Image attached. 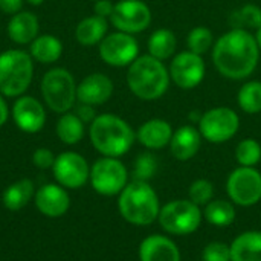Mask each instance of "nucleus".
<instances>
[{"instance_id":"7","label":"nucleus","mask_w":261,"mask_h":261,"mask_svg":"<svg viewBox=\"0 0 261 261\" xmlns=\"http://www.w3.org/2000/svg\"><path fill=\"white\" fill-rule=\"evenodd\" d=\"M203 220V211L190 199H177L161 206L158 222L171 236H190L196 232Z\"/></svg>"},{"instance_id":"35","label":"nucleus","mask_w":261,"mask_h":261,"mask_svg":"<svg viewBox=\"0 0 261 261\" xmlns=\"http://www.w3.org/2000/svg\"><path fill=\"white\" fill-rule=\"evenodd\" d=\"M202 261H232L231 248L223 242H211L203 248Z\"/></svg>"},{"instance_id":"11","label":"nucleus","mask_w":261,"mask_h":261,"mask_svg":"<svg viewBox=\"0 0 261 261\" xmlns=\"http://www.w3.org/2000/svg\"><path fill=\"white\" fill-rule=\"evenodd\" d=\"M153 14L144 0H119L115 3L113 12L109 18L110 24L125 34H141L151 24Z\"/></svg>"},{"instance_id":"3","label":"nucleus","mask_w":261,"mask_h":261,"mask_svg":"<svg viewBox=\"0 0 261 261\" xmlns=\"http://www.w3.org/2000/svg\"><path fill=\"white\" fill-rule=\"evenodd\" d=\"M130 92L141 101H156L170 87V72L164 61L150 54L139 55L128 67L125 75Z\"/></svg>"},{"instance_id":"40","label":"nucleus","mask_w":261,"mask_h":261,"mask_svg":"<svg viewBox=\"0 0 261 261\" xmlns=\"http://www.w3.org/2000/svg\"><path fill=\"white\" fill-rule=\"evenodd\" d=\"M11 116V109L8 106V98L0 93V127H3Z\"/></svg>"},{"instance_id":"32","label":"nucleus","mask_w":261,"mask_h":261,"mask_svg":"<svg viewBox=\"0 0 261 261\" xmlns=\"http://www.w3.org/2000/svg\"><path fill=\"white\" fill-rule=\"evenodd\" d=\"M236 161L240 167H255L261 161V144L257 139H242L236 147Z\"/></svg>"},{"instance_id":"6","label":"nucleus","mask_w":261,"mask_h":261,"mask_svg":"<svg viewBox=\"0 0 261 261\" xmlns=\"http://www.w3.org/2000/svg\"><path fill=\"white\" fill-rule=\"evenodd\" d=\"M76 86L78 84L73 75L66 67L49 69L40 83V92L44 106L58 115L70 112L78 102Z\"/></svg>"},{"instance_id":"2","label":"nucleus","mask_w":261,"mask_h":261,"mask_svg":"<svg viewBox=\"0 0 261 261\" xmlns=\"http://www.w3.org/2000/svg\"><path fill=\"white\" fill-rule=\"evenodd\" d=\"M89 138L101 156L121 158L132 150L136 132L124 118L113 113H101L89 125Z\"/></svg>"},{"instance_id":"14","label":"nucleus","mask_w":261,"mask_h":261,"mask_svg":"<svg viewBox=\"0 0 261 261\" xmlns=\"http://www.w3.org/2000/svg\"><path fill=\"white\" fill-rule=\"evenodd\" d=\"M52 174L58 185L66 190H78L89 182L90 165L76 151H63L55 158Z\"/></svg>"},{"instance_id":"4","label":"nucleus","mask_w":261,"mask_h":261,"mask_svg":"<svg viewBox=\"0 0 261 261\" xmlns=\"http://www.w3.org/2000/svg\"><path fill=\"white\" fill-rule=\"evenodd\" d=\"M118 210L127 223L135 226H148L158 220L161 202L150 182L132 180L119 193Z\"/></svg>"},{"instance_id":"26","label":"nucleus","mask_w":261,"mask_h":261,"mask_svg":"<svg viewBox=\"0 0 261 261\" xmlns=\"http://www.w3.org/2000/svg\"><path fill=\"white\" fill-rule=\"evenodd\" d=\"M176 47H177L176 34L167 28L156 29L154 32H151V35L147 40L148 54L161 61L173 58L176 55Z\"/></svg>"},{"instance_id":"5","label":"nucleus","mask_w":261,"mask_h":261,"mask_svg":"<svg viewBox=\"0 0 261 261\" xmlns=\"http://www.w3.org/2000/svg\"><path fill=\"white\" fill-rule=\"evenodd\" d=\"M35 61L23 49H8L0 54V93L18 98L26 93L34 80Z\"/></svg>"},{"instance_id":"37","label":"nucleus","mask_w":261,"mask_h":261,"mask_svg":"<svg viewBox=\"0 0 261 261\" xmlns=\"http://www.w3.org/2000/svg\"><path fill=\"white\" fill-rule=\"evenodd\" d=\"M75 115L84 122V124H92L93 122V119L98 116L96 115V112H95V107L93 106H89V104H83V102H78V104H75Z\"/></svg>"},{"instance_id":"34","label":"nucleus","mask_w":261,"mask_h":261,"mask_svg":"<svg viewBox=\"0 0 261 261\" xmlns=\"http://www.w3.org/2000/svg\"><path fill=\"white\" fill-rule=\"evenodd\" d=\"M213 197H214V185L208 179L194 180L188 190V199L199 206L208 205L213 200Z\"/></svg>"},{"instance_id":"9","label":"nucleus","mask_w":261,"mask_h":261,"mask_svg":"<svg viewBox=\"0 0 261 261\" xmlns=\"http://www.w3.org/2000/svg\"><path fill=\"white\" fill-rule=\"evenodd\" d=\"M89 182L92 188L101 196H119V193L128 184V171L119 158L101 156L90 167Z\"/></svg>"},{"instance_id":"1","label":"nucleus","mask_w":261,"mask_h":261,"mask_svg":"<svg viewBox=\"0 0 261 261\" xmlns=\"http://www.w3.org/2000/svg\"><path fill=\"white\" fill-rule=\"evenodd\" d=\"M260 54L255 35L251 31L231 28L216 40L213 46V63L222 76L242 81L255 72Z\"/></svg>"},{"instance_id":"10","label":"nucleus","mask_w":261,"mask_h":261,"mask_svg":"<svg viewBox=\"0 0 261 261\" xmlns=\"http://www.w3.org/2000/svg\"><path fill=\"white\" fill-rule=\"evenodd\" d=\"M226 193L237 206H254L261 202V173L255 167H239L228 176Z\"/></svg>"},{"instance_id":"25","label":"nucleus","mask_w":261,"mask_h":261,"mask_svg":"<svg viewBox=\"0 0 261 261\" xmlns=\"http://www.w3.org/2000/svg\"><path fill=\"white\" fill-rule=\"evenodd\" d=\"M35 196V187L31 179H20L9 187L2 194V202L6 210L18 211L24 208Z\"/></svg>"},{"instance_id":"22","label":"nucleus","mask_w":261,"mask_h":261,"mask_svg":"<svg viewBox=\"0 0 261 261\" xmlns=\"http://www.w3.org/2000/svg\"><path fill=\"white\" fill-rule=\"evenodd\" d=\"M109 34V20L99 15H89L78 21L75 38L81 46H96Z\"/></svg>"},{"instance_id":"24","label":"nucleus","mask_w":261,"mask_h":261,"mask_svg":"<svg viewBox=\"0 0 261 261\" xmlns=\"http://www.w3.org/2000/svg\"><path fill=\"white\" fill-rule=\"evenodd\" d=\"M229 248L232 261H261V232H242L232 240Z\"/></svg>"},{"instance_id":"29","label":"nucleus","mask_w":261,"mask_h":261,"mask_svg":"<svg viewBox=\"0 0 261 261\" xmlns=\"http://www.w3.org/2000/svg\"><path fill=\"white\" fill-rule=\"evenodd\" d=\"M237 104L248 115L261 113V81H246L237 92Z\"/></svg>"},{"instance_id":"15","label":"nucleus","mask_w":261,"mask_h":261,"mask_svg":"<svg viewBox=\"0 0 261 261\" xmlns=\"http://www.w3.org/2000/svg\"><path fill=\"white\" fill-rule=\"evenodd\" d=\"M11 118L23 133H38L46 124V106L31 95H21L12 104Z\"/></svg>"},{"instance_id":"18","label":"nucleus","mask_w":261,"mask_h":261,"mask_svg":"<svg viewBox=\"0 0 261 261\" xmlns=\"http://www.w3.org/2000/svg\"><path fill=\"white\" fill-rule=\"evenodd\" d=\"M173 133L174 130L167 119L151 118L139 125L136 130V141L147 150L156 151L170 145Z\"/></svg>"},{"instance_id":"41","label":"nucleus","mask_w":261,"mask_h":261,"mask_svg":"<svg viewBox=\"0 0 261 261\" xmlns=\"http://www.w3.org/2000/svg\"><path fill=\"white\" fill-rule=\"evenodd\" d=\"M255 40H257V44H258V49H260L261 52V28H258L255 31Z\"/></svg>"},{"instance_id":"33","label":"nucleus","mask_w":261,"mask_h":261,"mask_svg":"<svg viewBox=\"0 0 261 261\" xmlns=\"http://www.w3.org/2000/svg\"><path fill=\"white\" fill-rule=\"evenodd\" d=\"M159 168V162L158 158L148 150L144 151L141 154L136 156L135 159V165H133V180H144V182H150Z\"/></svg>"},{"instance_id":"31","label":"nucleus","mask_w":261,"mask_h":261,"mask_svg":"<svg viewBox=\"0 0 261 261\" xmlns=\"http://www.w3.org/2000/svg\"><path fill=\"white\" fill-rule=\"evenodd\" d=\"M214 43H216L214 34L206 26H196L187 35L188 50H191L194 54H199V55H203V54L210 52L213 49Z\"/></svg>"},{"instance_id":"17","label":"nucleus","mask_w":261,"mask_h":261,"mask_svg":"<svg viewBox=\"0 0 261 261\" xmlns=\"http://www.w3.org/2000/svg\"><path fill=\"white\" fill-rule=\"evenodd\" d=\"M37 210L49 219L64 216L70 208V196L67 190L58 184H46L35 191Z\"/></svg>"},{"instance_id":"30","label":"nucleus","mask_w":261,"mask_h":261,"mask_svg":"<svg viewBox=\"0 0 261 261\" xmlns=\"http://www.w3.org/2000/svg\"><path fill=\"white\" fill-rule=\"evenodd\" d=\"M229 24L234 29H258L261 28V8L255 3H246L229 15Z\"/></svg>"},{"instance_id":"23","label":"nucleus","mask_w":261,"mask_h":261,"mask_svg":"<svg viewBox=\"0 0 261 261\" xmlns=\"http://www.w3.org/2000/svg\"><path fill=\"white\" fill-rule=\"evenodd\" d=\"M29 55L35 63L54 64L63 55V43L52 34H40L29 44Z\"/></svg>"},{"instance_id":"39","label":"nucleus","mask_w":261,"mask_h":261,"mask_svg":"<svg viewBox=\"0 0 261 261\" xmlns=\"http://www.w3.org/2000/svg\"><path fill=\"white\" fill-rule=\"evenodd\" d=\"M24 0H0V11L6 15H14L23 9Z\"/></svg>"},{"instance_id":"20","label":"nucleus","mask_w":261,"mask_h":261,"mask_svg":"<svg viewBox=\"0 0 261 261\" xmlns=\"http://www.w3.org/2000/svg\"><path fill=\"white\" fill-rule=\"evenodd\" d=\"M6 34L9 40L18 46L31 44L40 35V21L38 17L31 11H20L11 15L6 24Z\"/></svg>"},{"instance_id":"13","label":"nucleus","mask_w":261,"mask_h":261,"mask_svg":"<svg viewBox=\"0 0 261 261\" xmlns=\"http://www.w3.org/2000/svg\"><path fill=\"white\" fill-rule=\"evenodd\" d=\"M168 72L171 83H174L179 89L193 90L202 84L206 73V66L202 55L187 49L177 52L171 58Z\"/></svg>"},{"instance_id":"36","label":"nucleus","mask_w":261,"mask_h":261,"mask_svg":"<svg viewBox=\"0 0 261 261\" xmlns=\"http://www.w3.org/2000/svg\"><path fill=\"white\" fill-rule=\"evenodd\" d=\"M55 154L49 150V148H44V147H40L37 148L34 153H32V164L40 168V170H52L54 167V162H55Z\"/></svg>"},{"instance_id":"27","label":"nucleus","mask_w":261,"mask_h":261,"mask_svg":"<svg viewBox=\"0 0 261 261\" xmlns=\"http://www.w3.org/2000/svg\"><path fill=\"white\" fill-rule=\"evenodd\" d=\"M55 133L63 144L76 145L78 142L83 141L86 135V124L73 112H67L58 118L55 125Z\"/></svg>"},{"instance_id":"8","label":"nucleus","mask_w":261,"mask_h":261,"mask_svg":"<svg viewBox=\"0 0 261 261\" xmlns=\"http://www.w3.org/2000/svg\"><path fill=\"white\" fill-rule=\"evenodd\" d=\"M197 128L202 138L211 144L231 141L240 128V116L231 107L219 106L202 113Z\"/></svg>"},{"instance_id":"38","label":"nucleus","mask_w":261,"mask_h":261,"mask_svg":"<svg viewBox=\"0 0 261 261\" xmlns=\"http://www.w3.org/2000/svg\"><path fill=\"white\" fill-rule=\"evenodd\" d=\"M113 8H115V3L110 2V0H96L93 3V12H95V15H99V17L107 18V20L112 15Z\"/></svg>"},{"instance_id":"28","label":"nucleus","mask_w":261,"mask_h":261,"mask_svg":"<svg viewBox=\"0 0 261 261\" xmlns=\"http://www.w3.org/2000/svg\"><path fill=\"white\" fill-rule=\"evenodd\" d=\"M236 205L231 200L213 199L203 210V219L216 228H228L236 222Z\"/></svg>"},{"instance_id":"43","label":"nucleus","mask_w":261,"mask_h":261,"mask_svg":"<svg viewBox=\"0 0 261 261\" xmlns=\"http://www.w3.org/2000/svg\"><path fill=\"white\" fill-rule=\"evenodd\" d=\"M93 2H96V0H93Z\"/></svg>"},{"instance_id":"42","label":"nucleus","mask_w":261,"mask_h":261,"mask_svg":"<svg viewBox=\"0 0 261 261\" xmlns=\"http://www.w3.org/2000/svg\"><path fill=\"white\" fill-rule=\"evenodd\" d=\"M24 2L29 3V5H32V6H40V5L44 3V0H24Z\"/></svg>"},{"instance_id":"16","label":"nucleus","mask_w":261,"mask_h":261,"mask_svg":"<svg viewBox=\"0 0 261 261\" xmlns=\"http://www.w3.org/2000/svg\"><path fill=\"white\" fill-rule=\"evenodd\" d=\"M115 92L112 78L101 72H93L84 76L76 86L78 102L89 104L93 107L106 104Z\"/></svg>"},{"instance_id":"19","label":"nucleus","mask_w":261,"mask_h":261,"mask_svg":"<svg viewBox=\"0 0 261 261\" xmlns=\"http://www.w3.org/2000/svg\"><path fill=\"white\" fill-rule=\"evenodd\" d=\"M139 261H180V251L174 240L162 234H151L139 245Z\"/></svg>"},{"instance_id":"12","label":"nucleus","mask_w":261,"mask_h":261,"mask_svg":"<svg viewBox=\"0 0 261 261\" xmlns=\"http://www.w3.org/2000/svg\"><path fill=\"white\" fill-rule=\"evenodd\" d=\"M98 54L107 66L128 67L139 57V43L135 35L115 31L98 44Z\"/></svg>"},{"instance_id":"21","label":"nucleus","mask_w":261,"mask_h":261,"mask_svg":"<svg viewBox=\"0 0 261 261\" xmlns=\"http://www.w3.org/2000/svg\"><path fill=\"white\" fill-rule=\"evenodd\" d=\"M202 135L197 127L194 125H182L177 130H174L173 138L170 141V151L174 159L180 162H187L193 159L200 147H202Z\"/></svg>"}]
</instances>
